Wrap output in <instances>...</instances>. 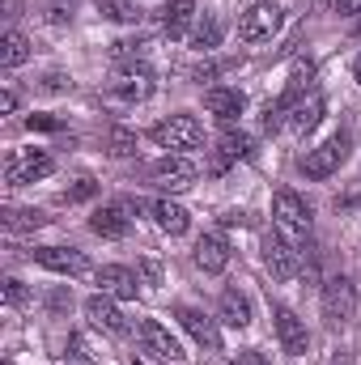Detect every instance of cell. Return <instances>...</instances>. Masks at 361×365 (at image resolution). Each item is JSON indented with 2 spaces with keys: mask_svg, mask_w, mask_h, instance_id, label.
Segmentation results:
<instances>
[{
  "mask_svg": "<svg viewBox=\"0 0 361 365\" xmlns=\"http://www.w3.org/2000/svg\"><path fill=\"white\" fill-rule=\"evenodd\" d=\"M310 204L293 191V187H280L276 195H272V225H276V234L285 238V242H293V247H302L306 242V234H310Z\"/></svg>",
  "mask_w": 361,
  "mask_h": 365,
  "instance_id": "1",
  "label": "cell"
},
{
  "mask_svg": "<svg viewBox=\"0 0 361 365\" xmlns=\"http://www.w3.org/2000/svg\"><path fill=\"white\" fill-rule=\"evenodd\" d=\"M345 162H349V132H336V136H327L323 145L306 149V153H302V162H298V170H302L306 179L323 182V179H332Z\"/></svg>",
  "mask_w": 361,
  "mask_h": 365,
  "instance_id": "2",
  "label": "cell"
},
{
  "mask_svg": "<svg viewBox=\"0 0 361 365\" xmlns=\"http://www.w3.org/2000/svg\"><path fill=\"white\" fill-rule=\"evenodd\" d=\"M149 140L171 149V153H187V149H200L204 145V123L195 115H171L162 123L149 128Z\"/></svg>",
  "mask_w": 361,
  "mask_h": 365,
  "instance_id": "3",
  "label": "cell"
},
{
  "mask_svg": "<svg viewBox=\"0 0 361 365\" xmlns=\"http://www.w3.org/2000/svg\"><path fill=\"white\" fill-rule=\"evenodd\" d=\"M319 306H323L327 327H349V323L357 319V284H353L349 276H332V280L323 284Z\"/></svg>",
  "mask_w": 361,
  "mask_h": 365,
  "instance_id": "4",
  "label": "cell"
},
{
  "mask_svg": "<svg viewBox=\"0 0 361 365\" xmlns=\"http://www.w3.org/2000/svg\"><path fill=\"white\" fill-rule=\"evenodd\" d=\"M51 170H56V162L43 149H13L4 158V182L9 187H26V182H34V179H47Z\"/></svg>",
  "mask_w": 361,
  "mask_h": 365,
  "instance_id": "5",
  "label": "cell"
},
{
  "mask_svg": "<svg viewBox=\"0 0 361 365\" xmlns=\"http://www.w3.org/2000/svg\"><path fill=\"white\" fill-rule=\"evenodd\" d=\"M195 175H200V166H195L187 153H166L162 162L149 166V182L162 187V191H187V187L195 182Z\"/></svg>",
  "mask_w": 361,
  "mask_h": 365,
  "instance_id": "6",
  "label": "cell"
},
{
  "mask_svg": "<svg viewBox=\"0 0 361 365\" xmlns=\"http://www.w3.org/2000/svg\"><path fill=\"white\" fill-rule=\"evenodd\" d=\"M30 255H34L39 268L60 272V276H90V272H98V268L90 264V255L77 251V247H34Z\"/></svg>",
  "mask_w": 361,
  "mask_h": 365,
  "instance_id": "7",
  "label": "cell"
},
{
  "mask_svg": "<svg viewBox=\"0 0 361 365\" xmlns=\"http://www.w3.org/2000/svg\"><path fill=\"white\" fill-rule=\"evenodd\" d=\"M175 319L183 323V331L204 349V353H221V327H217V319H208L200 306H187V302H179L175 306Z\"/></svg>",
  "mask_w": 361,
  "mask_h": 365,
  "instance_id": "8",
  "label": "cell"
},
{
  "mask_svg": "<svg viewBox=\"0 0 361 365\" xmlns=\"http://www.w3.org/2000/svg\"><path fill=\"white\" fill-rule=\"evenodd\" d=\"M280 21H285V9L260 0V4H251V9L243 13L238 34H243V43H264V38H272V34L280 30Z\"/></svg>",
  "mask_w": 361,
  "mask_h": 365,
  "instance_id": "9",
  "label": "cell"
},
{
  "mask_svg": "<svg viewBox=\"0 0 361 365\" xmlns=\"http://www.w3.org/2000/svg\"><path fill=\"white\" fill-rule=\"evenodd\" d=\"M153 93V73L145 64H119L111 77V98L119 102H145Z\"/></svg>",
  "mask_w": 361,
  "mask_h": 365,
  "instance_id": "10",
  "label": "cell"
},
{
  "mask_svg": "<svg viewBox=\"0 0 361 365\" xmlns=\"http://www.w3.org/2000/svg\"><path fill=\"white\" fill-rule=\"evenodd\" d=\"M272 331H276V340H280V349L289 357H302L310 349V331H306V323L289 306H272Z\"/></svg>",
  "mask_w": 361,
  "mask_h": 365,
  "instance_id": "11",
  "label": "cell"
},
{
  "mask_svg": "<svg viewBox=\"0 0 361 365\" xmlns=\"http://www.w3.org/2000/svg\"><path fill=\"white\" fill-rule=\"evenodd\" d=\"M141 344H145V353L149 357H158V361H171V365H179L187 353H183V344L171 336V327L166 323H158V319H145L141 323Z\"/></svg>",
  "mask_w": 361,
  "mask_h": 365,
  "instance_id": "12",
  "label": "cell"
},
{
  "mask_svg": "<svg viewBox=\"0 0 361 365\" xmlns=\"http://www.w3.org/2000/svg\"><path fill=\"white\" fill-rule=\"evenodd\" d=\"M86 319H90V327L106 331V336H128V319H123V310L115 306V297H106V293L86 297Z\"/></svg>",
  "mask_w": 361,
  "mask_h": 365,
  "instance_id": "13",
  "label": "cell"
},
{
  "mask_svg": "<svg viewBox=\"0 0 361 365\" xmlns=\"http://www.w3.org/2000/svg\"><path fill=\"white\" fill-rule=\"evenodd\" d=\"M323 110H327L323 93L310 90L306 98H298V102H289V106H285V128H289V132H298V136H306L310 128H319Z\"/></svg>",
  "mask_w": 361,
  "mask_h": 365,
  "instance_id": "14",
  "label": "cell"
},
{
  "mask_svg": "<svg viewBox=\"0 0 361 365\" xmlns=\"http://www.w3.org/2000/svg\"><path fill=\"white\" fill-rule=\"evenodd\" d=\"M90 230L98 238H111V242H119V238H128V230H132V217H128V204H119V200H111V204H102V208H93L90 217Z\"/></svg>",
  "mask_w": 361,
  "mask_h": 365,
  "instance_id": "15",
  "label": "cell"
},
{
  "mask_svg": "<svg viewBox=\"0 0 361 365\" xmlns=\"http://www.w3.org/2000/svg\"><path fill=\"white\" fill-rule=\"evenodd\" d=\"M264 268H268L276 280H293V276H298V247L285 242L280 234H268V238H264Z\"/></svg>",
  "mask_w": 361,
  "mask_h": 365,
  "instance_id": "16",
  "label": "cell"
},
{
  "mask_svg": "<svg viewBox=\"0 0 361 365\" xmlns=\"http://www.w3.org/2000/svg\"><path fill=\"white\" fill-rule=\"evenodd\" d=\"M98 293H106V297H123V302H132L136 297V284H141V276L132 272V268H123V264H102L98 272Z\"/></svg>",
  "mask_w": 361,
  "mask_h": 365,
  "instance_id": "17",
  "label": "cell"
},
{
  "mask_svg": "<svg viewBox=\"0 0 361 365\" xmlns=\"http://www.w3.org/2000/svg\"><path fill=\"white\" fill-rule=\"evenodd\" d=\"M191 259H195V268H200V272H208V276L225 272V264H230V242H225L221 234H200V238H195Z\"/></svg>",
  "mask_w": 361,
  "mask_h": 365,
  "instance_id": "18",
  "label": "cell"
},
{
  "mask_svg": "<svg viewBox=\"0 0 361 365\" xmlns=\"http://www.w3.org/2000/svg\"><path fill=\"white\" fill-rule=\"evenodd\" d=\"M158 21H162L166 38H191V30H195V0H171L166 9H158Z\"/></svg>",
  "mask_w": 361,
  "mask_h": 365,
  "instance_id": "19",
  "label": "cell"
},
{
  "mask_svg": "<svg viewBox=\"0 0 361 365\" xmlns=\"http://www.w3.org/2000/svg\"><path fill=\"white\" fill-rule=\"evenodd\" d=\"M217 319H221L225 327H234V331H247V327H251V297H247L243 289H221V297H217Z\"/></svg>",
  "mask_w": 361,
  "mask_h": 365,
  "instance_id": "20",
  "label": "cell"
},
{
  "mask_svg": "<svg viewBox=\"0 0 361 365\" xmlns=\"http://www.w3.org/2000/svg\"><path fill=\"white\" fill-rule=\"evenodd\" d=\"M204 110H208L213 119H221V123H234V119L247 110V98H243V90H230V86H213V90L204 93Z\"/></svg>",
  "mask_w": 361,
  "mask_h": 365,
  "instance_id": "21",
  "label": "cell"
},
{
  "mask_svg": "<svg viewBox=\"0 0 361 365\" xmlns=\"http://www.w3.org/2000/svg\"><path fill=\"white\" fill-rule=\"evenodd\" d=\"M149 212H153V221H158V230L162 234H171V238H183L187 230H191V212L175 204V200H153L149 204Z\"/></svg>",
  "mask_w": 361,
  "mask_h": 365,
  "instance_id": "22",
  "label": "cell"
},
{
  "mask_svg": "<svg viewBox=\"0 0 361 365\" xmlns=\"http://www.w3.org/2000/svg\"><path fill=\"white\" fill-rule=\"evenodd\" d=\"M221 38H225V21H221V17H213V13H208V17H200V21H195V30H191V47H195V51H217V47H221Z\"/></svg>",
  "mask_w": 361,
  "mask_h": 365,
  "instance_id": "23",
  "label": "cell"
},
{
  "mask_svg": "<svg viewBox=\"0 0 361 365\" xmlns=\"http://www.w3.org/2000/svg\"><path fill=\"white\" fill-rule=\"evenodd\" d=\"M0 221H4L9 234H30V230H43L47 225V212H39V208H4Z\"/></svg>",
  "mask_w": 361,
  "mask_h": 365,
  "instance_id": "24",
  "label": "cell"
},
{
  "mask_svg": "<svg viewBox=\"0 0 361 365\" xmlns=\"http://www.w3.org/2000/svg\"><path fill=\"white\" fill-rule=\"evenodd\" d=\"M30 60V38L21 34V30H9L4 38H0V64L4 68H21Z\"/></svg>",
  "mask_w": 361,
  "mask_h": 365,
  "instance_id": "25",
  "label": "cell"
},
{
  "mask_svg": "<svg viewBox=\"0 0 361 365\" xmlns=\"http://www.w3.org/2000/svg\"><path fill=\"white\" fill-rule=\"evenodd\" d=\"M102 149H106L111 158H132V153H136V132H128V128H106V132H102Z\"/></svg>",
  "mask_w": 361,
  "mask_h": 365,
  "instance_id": "26",
  "label": "cell"
},
{
  "mask_svg": "<svg viewBox=\"0 0 361 365\" xmlns=\"http://www.w3.org/2000/svg\"><path fill=\"white\" fill-rule=\"evenodd\" d=\"M98 17H106V21H136L141 4L136 0H98Z\"/></svg>",
  "mask_w": 361,
  "mask_h": 365,
  "instance_id": "27",
  "label": "cell"
},
{
  "mask_svg": "<svg viewBox=\"0 0 361 365\" xmlns=\"http://www.w3.org/2000/svg\"><path fill=\"white\" fill-rule=\"evenodd\" d=\"M111 56H115L119 64H141V60L149 56V43H145V38H119V43L111 47Z\"/></svg>",
  "mask_w": 361,
  "mask_h": 365,
  "instance_id": "28",
  "label": "cell"
},
{
  "mask_svg": "<svg viewBox=\"0 0 361 365\" xmlns=\"http://www.w3.org/2000/svg\"><path fill=\"white\" fill-rule=\"evenodd\" d=\"M136 276H141V284L158 289V284L166 280V268H162V259H153V255H141V259H136Z\"/></svg>",
  "mask_w": 361,
  "mask_h": 365,
  "instance_id": "29",
  "label": "cell"
},
{
  "mask_svg": "<svg viewBox=\"0 0 361 365\" xmlns=\"http://www.w3.org/2000/svg\"><path fill=\"white\" fill-rule=\"evenodd\" d=\"M221 153L234 158V162H238V158H251V136H247V132H225V136H221Z\"/></svg>",
  "mask_w": 361,
  "mask_h": 365,
  "instance_id": "30",
  "label": "cell"
},
{
  "mask_svg": "<svg viewBox=\"0 0 361 365\" xmlns=\"http://www.w3.org/2000/svg\"><path fill=\"white\" fill-rule=\"evenodd\" d=\"M26 302H30V289H26L21 280H4V306H9V310H21Z\"/></svg>",
  "mask_w": 361,
  "mask_h": 365,
  "instance_id": "31",
  "label": "cell"
},
{
  "mask_svg": "<svg viewBox=\"0 0 361 365\" xmlns=\"http://www.w3.org/2000/svg\"><path fill=\"white\" fill-rule=\"evenodd\" d=\"M93 195H98V182H93V179H81L77 187H68L60 200H64V204H81V200H93Z\"/></svg>",
  "mask_w": 361,
  "mask_h": 365,
  "instance_id": "32",
  "label": "cell"
},
{
  "mask_svg": "<svg viewBox=\"0 0 361 365\" xmlns=\"http://www.w3.org/2000/svg\"><path fill=\"white\" fill-rule=\"evenodd\" d=\"M234 365H272L264 353H255V349H243L238 357H234Z\"/></svg>",
  "mask_w": 361,
  "mask_h": 365,
  "instance_id": "33",
  "label": "cell"
},
{
  "mask_svg": "<svg viewBox=\"0 0 361 365\" xmlns=\"http://www.w3.org/2000/svg\"><path fill=\"white\" fill-rule=\"evenodd\" d=\"M34 128H43V132H56L60 128V119H51V115H30V132Z\"/></svg>",
  "mask_w": 361,
  "mask_h": 365,
  "instance_id": "34",
  "label": "cell"
},
{
  "mask_svg": "<svg viewBox=\"0 0 361 365\" xmlns=\"http://www.w3.org/2000/svg\"><path fill=\"white\" fill-rule=\"evenodd\" d=\"M336 13H340V17H357L361 0H336Z\"/></svg>",
  "mask_w": 361,
  "mask_h": 365,
  "instance_id": "35",
  "label": "cell"
},
{
  "mask_svg": "<svg viewBox=\"0 0 361 365\" xmlns=\"http://www.w3.org/2000/svg\"><path fill=\"white\" fill-rule=\"evenodd\" d=\"M47 21L51 26H64V21H73V13L68 9H47Z\"/></svg>",
  "mask_w": 361,
  "mask_h": 365,
  "instance_id": "36",
  "label": "cell"
},
{
  "mask_svg": "<svg viewBox=\"0 0 361 365\" xmlns=\"http://www.w3.org/2000/svg\"><path fill=\"white\" fill-rule=\"evenodd\" d=\"M47 306H51V310H64V306H73V293H51Z\"/></svg>",
  "mask_w": 361,
  "mask_h": 365,
  "instance_id": "37",
  "label": "cell"
},
{
  "mask_svg": "<svg viewBox=\"0 0 361 365\" xmlns=\"http://www.w3.org/2000/svg\"><path fill=\"white\" fill-rule=\"evenodd\" d=\"M0 110H4V115H13V110H17V93H13V90L0 93Z\"/></svg>",
  "mask_w": 361,
  "mask_h": 365,
  "instance_id": "38",
  "label": "cell"
},
{
  "mask_svg": "<svg viewBox=\"0 0 361 365\" xmlns=\"http://www.w3.org/2000/svg\"><path fill=\"white\" fill-rule=\"evenodd\" d=\"M17 13H21V0H4V17H9V21H13V17H17Z\"/></svg>",
  "mask_w": 361,
  "mask_h": 365,
  "instance_id": "39",
  "label": "cell"
},
{
  "mask_svg": "<svg viewBox=\"0 0 361 365\" xmlns=\"http://www.w3.org/2000/svg\"><path fill=\"white\" fill-rule=\"evenodd\" d=\"M353 81H357V86H361V56H357V60H353Z\"/></svg>",
  "mask_w": 361,
  "mask_h": 365,
  "instance_id": "40",
  "label": "cell"
},
{
  "mask_svg": "<svg viewBox=\"0 0 361 365\" xmlns=\"http://www.w3.org/2000/svg\"><path fill=\"white\" fill-rule=\"evenodd\" d=\"M332 365H353V361H349V357H345V353H340V357H332Z\"/></svg>",
  "mask_w": 361,
  "mask_h": 365,
  "instance_id": "41",
  "label": "cell"
}]
</instances>
